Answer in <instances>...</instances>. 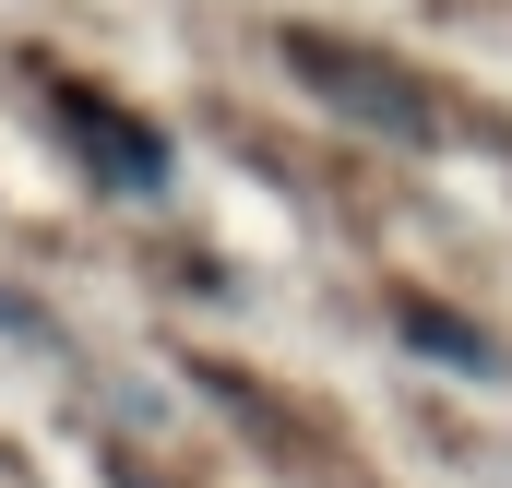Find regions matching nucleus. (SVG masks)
Here are the masks:
<instances>
[{
	"mask_svg": "<svg viewBox=\"0 0 512 488\" xmlns=\"http://www.w3.org/2000/svg\"><path fill=\"white\" fill-rule=\"evenodd\" d=\"M298 72H310L334 108H358L370 131H393V143H429V131H441V120H429V96H405L382 60H358V48H322V36H298Z\"/></svg>",
	"mask_w": 512,
	"mask_h": 488,
	"instance_id": "f257e3e1",
	"label": "nucleus"
}]
</instances>
